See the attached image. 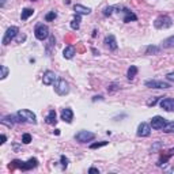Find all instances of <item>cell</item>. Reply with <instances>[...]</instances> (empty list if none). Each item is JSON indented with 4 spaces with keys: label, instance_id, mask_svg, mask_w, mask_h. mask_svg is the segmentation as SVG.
I'll return each instance as SVG.
<instances>
[{
    "label": "cell",
    "instance_id": "1",
    "mask_svg": "<svg viewBox=\"0 0 174 174\" xmlns=\"http://www.w3.org/2000/svg\"><path fill=\"white\" fill-rule=\"evenodd\" d=\"M37 166H38V159H37V158H30L27 162H23V160H19V159H14L8 164V169L10 170L21 169L22 172H29V170L34 169V167H37Z\"/></svg>",
    "mask_w": 174,
    "mask_h": 174
},
{
    "label": "cell",
    "instance_id": "2",
    "mask_svg": "<svg viewBox=\"0 0 174 174\" xmlns=\"http://www.w3.org/2000/svg\"><path fill=\"white\" fill-rule=\"evenodd\" d=\"M173 25V21L169 15H159L157 19L154 21V26L157 29H167Z\"/></svg>",
    "mask_w": 174,
    "mask_h": 174
},
{
    "label": "cell",
    "instance_id": "3",
    "mask_svg": "<svg viewBox=\"0 0 174 174\" xmlns=\"http://www.w3.org/2000/svg\"><path fill=\"white\" fill-rule=\"evenodd\" d=\"M55 91L59 94V95H67L69 93V84L65 79H57L55 82Z\"/></svg>",
    "mask_w": 174,
    "mask_h": 174
},
{
    "label": "cell",
    "instance_id": "4",
    "mask_svg": "<svg viewBox=\"0 0 174 174\" xmlns=\"http://www.w3.org/2000/svg\"><path fill=\"white\" fill-rule=\"evenodd\" d=\"M34 36H36V38L40 40V41L46 40L50 36L48 26H46V25H44V23H38L36 26V29H34Z\"/></svg>",
    "mask_w": 174,
    "mask_h": 174
},
{
    "label": "cell",
    "instance_id": "5",
    "mask_svg": "<svg viewBox=\"0 0 174 174\" xmlns=\"http://www.w3.org/2000/svg\"><path fill=\"white\" fill-rule=\"evenodd\" d=\"M18 33H19V29H18L17 26H11V27H8L7 31H6V34H4V37H3L2 44H3L4 46H6V45H8V44H10L11 41L18 36Z\"/></svg>",
    "mask_w": 174,
    "mask_h": 174
},
{
    "label": "cell",
    "instance_id": "6",
    "mask_svg": "<svg viewBox=\"0 0 174 174\" xmlns=\"http://www.w3.org/2000/svg\"><path fill=\"white\" fill-rule=\"evenodd\" d=\"M75 139H76L79 143H87V141H91L95 139V133H93L90 131H79L75 135Z\"/></svg>",
    "mask_w": 174,
    "mask_h": 174
},
{
    "label": "cell",
    "instance_id": "7",
    "mask_svg": "<svg viewBox=\"0 0 174 174\" xmlns=\"http://www.w3.org/2000/svg\"><path fill=\"white\" fill-rule=\"evenodd\" d=\"M144 86L145 87H150V88H158V90H166V88H170L169 83L162 80H145L144 82Z\"/></svg>",
    "mask_w": 174,
    "mask_h": 174
},
{
    "label": "cell",
    "instance_id": "8",
    "mask_svg": "<svg viewBox=\"0 0 174 174\" xmlns=\"http://www.w3.org/2000/svg\"><path fill=\"white\" fill-rule=\"evenodd\" d=\"M18 114H19L22 118H23L25 122H31V124H37V117L34 114L31 110L29 109H22L18 112Z\"/></svg>",
    "mask_w": 174,
    "mask_h": 174
},
{
    "label": "cell",
    "instance_id": "9",
    "mask_svg": "<svg viewBox=\"0 0 174 174\" xmlns=\"http://www.w3.org/2000/svg\"><path fill=\"white\" fill-rule=\"evenodd\" d=\"M57 80V75L53 71H45L42 75V83L45 86H50V84H55V82Z\"/></svg>",
    "mask_w": 174,
    "mask_h": 174
},
{
    "label": "cell",
    "instance_id": "10",
    "mask_svg": "<svg viewBox=\"0 0 174 174\" xmlns=\"http://www.w3.org/2000/svg\"><path fill=\"white\" fill-rule=\"evenodd\" d=\"M166 118L160 116H155L151 118V128L155 129V131H159V129H163V126L166 125Z\"/></svg>",
    "mask_w": 174,
    "mask_h": 174
},
{
    "label": "cell",
    "instance_id": "11",
    "mask_svg": "<svg viewBox=\"0 0 174 174\" xmlns=\"http://www.w3.org/2000/svg\"><path fill=\"white\" fill-rule=\"evenodd\" d=\"M159 105L163 110H166V112H174V99L173 98H162Z\"/></svg>",
    "mask_w": 174,
    "mask_h": 174
},
{
    "label": "cell",
    "instance_id": "12",
    "mask_svg": "<svg viewBox=\"0 0 174 174\" xmlns=\"http://www.w3.org/2000/svg\"><path fill=\"white\" fill-rule=\"evenodd\" d=\"M150 133H151V125H148L147 122H141L137 128V136L147 137V136H150Z\"/></svg>",
    "mask_w": 174,
    "mask_h": 174
},
{
    "label": "cell",
    "instance_id": "13",
    "mask_svg": "<svg viewBox=\"0 0 174 174\" xmlns=\"http://www.w3.org/2000/svg\"><path fill=\"white\" fill-rule=\"evenodd\" d=\"M61 120L64 122H67V124H71L72 120H74V112H72V109H69V107L63 109L61 110Z\"/></svg>",
    "mask_w": 174,
    "mask_h": 174
},
{
    "label": "cell",
    "instance_id": "14",
    "mask_svg": "<svg viewBox=\"0 0 174 174\" xmlns=\"http://www.w3.org/2000/svg\"><path fill=\"white\" fill-rule=\"evenodd\" d=\"M122 14H124V23H129V22L132 21H137V17H136V14H133L131 10H128V8H122Z\"/></svg>",
    "mask_w": 174,
    "mask_h": 174
},
{
    "label": "cell",
    "instance_id": "15",
    "mask_svg": "<svg viewBox=\"0 0 174 174\" xmlns=\"http://www.w3.org/2000/svg\"><path fill=\"white\" fill-rule=\"evenodd\" d=\"M103 44L109 48L110 50H116L117 49V42H116V38L113 34H110V36H106L105 37V41H103Z\"/></svg>",
    "mask_w": 174,
    "mask_h": 174
},
{
    "label": "cell",
    "instance_id": "16",
    "mask_svg": "<svg viewBox=\"0 0 174 174\" xmlns=\"http://www.w3.org/2000/svg\"><path fill=\"white\" fill-rule=\"evenodd\" d=\"M74 11H75V14H79V15H88L91 12V8L84 7V6H82V4H75Z\"/></svg>",
    "mask_w": 174,
    "mask_h": 174
},
{
    "label": "cell",
    "instance_id": "17",
    "mask_svg": "<svg viewBox=\"0 0 174 174\" xmlns=\"http://www.w3.org/2000/svg\"><path fill=\"white\" fill-rule=\"evenodd\" d=\"M45 122L46 124H50V125H55L56 122H57V120H56V110H49L48 116L45 117Z\"/></svg>",
    "mask_w": 174,
    "mask_h": 174
},
{
    "label": "cell",
    "instance_id": "18",
    "mask_svg": "<svg viewBox=\"0 0 174 174\" xmlns=\"http://www.w3.org/2000/svg\"><path fill=\"white\" fill-rule=\"evenodd\" d=\"M74 55H75V48L72 45H69L67 46V48L64 49V52H63V56H64V59H72L74 57Z\"/></svg>",
    "mask_w": 174,
    "mask_h": 174
},
{
    "label": "cell",
    "instance_id": "19",
    "mask_svg": "<svg viewBox=\"0 0 174 174\" xmlns=\"http://www.w3.org/2000/svg\"><path fill=\"white\" fill-rule=\"evenodd\" d=\"M162 48H166V49L174 48V36L169 37V38H166V40H163V42H162Z\"/></svg>",
    "mask_w": 174,
    "mask_h": 174
},
{
    "label": "cell",
    "instance_id": "20",
    "mask_svg": "<svg viewBox=\"0 0 174 174\" xmlns=\"http://www.w3.org/2000/svg\"><path fill=\"white\" fill-rule=\"evenodd\" d=\"M33 14H34V10H33V8H25V10L22 11V14H21V19H22V21L29 19V18H30Z\"/></svg>",
    "mask_w": 174,
    "mask_h": 174
},
{
    "label": "cell",
    "instance_id": "21",
    "mask_svg": "<svg viewBox=\"0 0 174 174\" xmlns=\"http://www.w3.org/2000/svg\"><path fill=\"white\" fill-rule=\"evenodd\" d=\"M160 52L159 46H155V45H148L145 48V55H157V53Z\"/></svg>",
    "mask_w": 174,
    "mask_h": 174
},
{
    "label": "cell",
    "instance_id": "22",
    "mask_svg": "<svg viewBox=\"0 0 174 174\" xmlns=\"http://www.w3.org/2000/svg\"><path fill=\"white\" fill-rule=\"evenodd\" d=\"M79 26H80V15H79V14H75L74 19L71 21V27H72L74 30H78Z\"/></svg>",
    "mask_w": 174,
    "mask_h": 174
},
{
    "label": "cell",
    "instance_id": "23",
    "mask_svg": "<svg viewBox=\"0 0 174 174\" xmlns=\"http://www.w3.org/2000/svg\"><path fill=\"white\" fill-rule=\"evenodd\" d=\"M114 11L120 12V7H113V6H109V7L103 8V15H105V17H110V15H112Z\"/></svg>",
    "mask_w": 174,
    "mask_h": 174
},
{
    "label": "cell",
    "instance_id": "24",
    "mask_svg": "<svg viewBox=\"0 0 174 174\" xmlns=\"http://www.w3.org/2000/svg\"><path fill=\"white\" fill-rule=\"evenodd\" d=\"M136 74H137V67L136 65H131V67L128 68V72H126V76H128L129 80H132L135 76H136Z\"/></svg>",
    "mask_w": 174,
    "mask_h": 174
},
{
    "label": "cell",
    "instance_id": "25",
    "mask_svg": "<svg viewBox=\"0 0 174 174\" xmlns=\"http://www.w3.org/2000/svg\"><path fill=\"white\" fill-rule=\"evenodd\" d=\"M163 132H166V133H174V121L166 122V125L163 126Z\"/></svg>",
    "mask_w": 174,
    "mask_h": 174
},
{
    "label": "cell",
    "instance_id": "26",
    "mask_svg": "<svg viewBox=\"0 0 174 174\" xmlns=\"http://www.w3.org/2000/svg\"><path fill=\"white\" fill-rule=\"evenodd\" d=\"M56 17H57V14H56L55 11H50V12H48V14L45 15V21L46 22H52V21L56 19Z\"/></svg>",
    "mask_w": 174,
    "mask_h": 174
},
{
    "label": "cell",
    "instance_id": "27",
    "mask_svg": "<svg viewBox=\"0 0 174 174\" xmlns=\"http://www.w3.org/2000/svg\"><path fill=\"white\" fill-rule=\"evenodd\" d=\"M60 162H61V166H63V169H67L68 167V163H69V159L65 155H61L60 157Z\"/></svg>",
    "mask_w": 174,
    "mask_h": 174
},
{
    "label": "cell",
    "instance_id": "28",
    "mask_svg": "<svg viewBox=\"0 0 174 174\" xmlns=\"http://www.w3.org/2000/svg\"><path fill=\"white\" fill-rule=\"evenodd\" d=\"M109 141H98V143H93L90 144V148L91 150H95V148H99V147H103V145H106Z\"/></svg>",
    "mask_w": 174,
    "mask_h": 174
},
{
    "label": "cell",
    "instance_id": "29",
    "mask_svg": "<svg viewBox=\"0 0 174 174\" xmlns=\"http://www.w3.org/2000/svg\"><path fill=\"white\" fill-rule=\"evenodd\" d=\"M0 69H2V75H0V79H6L7 78V75H8V68L6 67V65H0Z\"/></svg>",
    "mask_w": 174,
    "mask_h": 174
},
{
    "label": "cell",
    "instance_id": "30",
    "mask_svg": "<svg viewBox=\"0 0 174 174\" xmlns=\"http://www.w3.org/2000/svg\"><path fill=\"white\" fill-rule=\"evenodd\" d=\"M22 141H23L25 144H29L31 141V135L30 133H23L22 135Z\"/></svg>",
    "mask_w": 174,
    "mask_h": 174
},
{
    "label": "cell",
    "instance_id": "31",
    "mask_svg": "<svg viewBox=\"0 0 174 174\" xmlns=\"http://www.w3.org/2000/svg\"><path fill=\"white\" fill-rule=\"evenodd\" d=\"M53 45H55V37L49 36V44H48V46H46V52H48V55L50 53V46H53Z\"/></svg>",
    "mask_w": 174,
    "mask_h": 174
},
{
    "label": "cell",
    "instance_id": "32",
    "mask_svg": "<svg viewBox=\"0 0 174 174\" xmlns=\"http://www.w3.org/2000/svg\"><path fill=\"white\" fill-rule=\"evenodd\" d=\"M166 79L170 82H174V72H169V74L166 75Z\"/></svg>",
    "mask_w": 174,
    "mask_h": 174
},
{
    "label": "cell",
    "instance_id": "33",
    "mask_svg": "<svg viewBox=\"0 0 174 174\" xmlns=\"http://www.w3.org/2000/svg\"><path fill=\"white\" fill-rule=\"evenodd\" d=\"M88 173L90 174H99V170L95 169V167H90V169H88Z\"/></svg>",
    "mask_w": 174,
    "mask_h": 174
},
{
    "label": "cell",
    "instance_id": "34",
    "mask_svg": "<svg viewBox=\"0 0 174 174\" xmlns=\"http://www.w3.org/2000/svg\"><path fill=\"white\" fill-rule=\"evenodd\" d=\"M160 145H162V144H160V143H159V141H158V143H157V144H155V145H154V147H153V148H151V153H155V151H157V150H158V148H159V147H160Z\"/></svg>",
    "mask_w": 174,
    "mask_h": 174
},
{
    "label": "cell",
    "instance_id": "35",
    "mask_svg": "<svg viewBox=\"0 0 174 174\" xmlns=\"http://www.w3.org/2000/svg\"><path fill=\"white\" fill-rule=\"evenodd\" d=\"M157 101H158V98H155V99H151V101H148V102H147V105H148V106H154L155 103H157Z\"/></svg>",
    "mask_w": 174,
    "mask_h": 174
},
{
    "label": "cell",
    "instance_id": "36",
    "mask_svg": "<svg viewBox=\"0 0 174 174\" xmlns=\"http://www.w3.org/2000/svg\"><path fill=\"white\" fill-rule=\"evenodd\" d=\"M117 88H118V87H117L116 84H112V86H110V88H107V91H116Z\"/></svg>",
    "mask_w": 174,
    "mask_h": 174
},
{
    "label": "cell",
    "instance_id": "37",
    "mask_svg": "<svg viewBox=\"0 0 174 174\" xmlns=\"http://www.w3.org/2000/svg\"><path fill=\"white\" fill-rule=\"evenodd\" d=\"M6 140H7V137H6V135H2V141H0V143H2V144H4V143H6Z\"/></svg>",
    "mask_w": 174,
    "mask_h": 174
},
{
    "label": "cell",
    "instance_id": "38",
    "mask_svg": "<svg viewBox=\"0 0 174 174\" xmlns=\"http://www.w3.org/2000/svg\"><path fill=\"white\" fill-rule=\"evenodd\" d=\"M97 99H99V101H102L103 98H102V95H98V97H94L93 98V101H97Z\"/></svg>",
    "mask_w": 174,
    "mask_h": 174
},
{
    "label": "cell",
    "instance_id": "39",
    "mask_svg": "<svg viewBox=\"0 0 174 174\" xmlns=\"http://www.w3.org/2000/svg\"><path fill=\"white\" fill-rule=\"evenodd\" d=\"M6 4V0H0V7H4Z\"/></svg>",
    "mask_w": 174,
    "mask_h": 174
},
{
    "label": "cell",
    "instance_id": "40",
    "mask_svg": "<svg viewBox=\"0 0 174 174\" xmlns=\"http://www.w3.org/2000/svg\"><path fill=\"white\" fill-rule=\"evenodd\" d=\"M91 50H93V53H94V55H95V56H98V55H99V52H97V49H91Z\"/></svg>",
    "mask_w": 174,
    "mask_h": 174
},
{
    "label": "cell",
    "instance_id": "41",
    "mask_svg": "<svg viewBox=\"0 0 174 174\" xmlns=\"http://www.w3.org/2000/svg\"><path fill=\"white\" fill-rule=\"evenodd\" d=\"M53 133H55V135H60V129H55V131H53Z\"/></svg>",
    "mask_w": 174,
    "mask_h": 174
},
{
    "label": "cell",
    "instance_id": "42",
    "mask_svg": "<svg viewBox=\"0 0 174 174\" xmlns=\"http://www.w3.org/2000/svg\"><path fill=\"white\" fill-rule=\"evenodd\" d=\"M64 3H65V4H69V3H71V0H64Z\"/></svg>",
    "mask_w": 174,
    "mask_h": 174
},
{
    "label": "cell",
    "instance_id": "43",
    "mask_svg": "<svg viewBox=\"0 0 174 174\" xmlns=\"http://www.w3.org/2000/svg\"><path fill=\"white\" fill-rule=\"evenodd\" d=\"M31 2H36V0H31Z\"/></svg>",
    "mask_w": 174,
    "mask_h": 174
}]
</instances>
